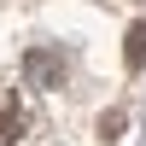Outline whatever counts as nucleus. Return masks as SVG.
Wrapping results in <instances>:
<instances>
[{
  "label": "nucleus",
  "mask_w": 146,
  "mask_h": 146,
  "mask_svg": "<svg viewBox=\"0 0 146 146\" xmlns=\"http://www.w3.org/2000/svg\"><path fill=\"white\" fill-rule=\"evenodd\" d=\"M23 70H29V82H35V88H58V82H64V58H58V53H47V47H35V53L23 58Z\"/></svg>",
  "instance_id": "f257e3e1"
},
{
  "label": "nucleus",
  "mask_w": 146,
  "mask_h": 146,
  "mask_svg": "<svg viewBox=\"0 0 146 146\" xmlns=\"http://www.w3.org/2000/svg\"><path fill=\"white\" fill-rule=\"evenodd\" d=\"M123 58H129V70H146V23H135V29H129Z\"/></svg>",
  "instance_id": "7ed1b4c3"
},
{
  "label": "nucleus",
  "mask_w": 146,
  "mask_h": 146,
  "mask_svg": "<svg viewBox=\"0 0 146 146\" xmlns=\"http://www.w3.org/2000/svg\"><path fill=\"white\" fill-rule=\"evenodd\" d=\"M23 140V105L12 88H0V146H18Z\"/></svg>",
  "instance_id": "f03ea898"
}]
</instances>
